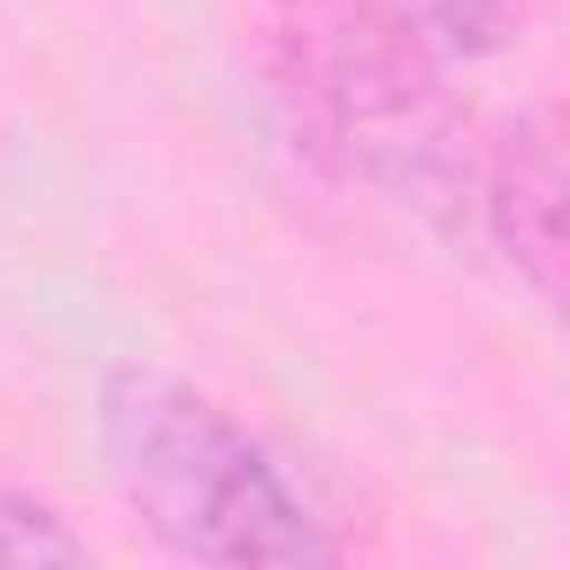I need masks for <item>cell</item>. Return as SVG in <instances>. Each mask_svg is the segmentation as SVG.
Returning <instances> with one entry per match:
<instances>
[{"instance_id":"2","label":"cell","mask_w":570,"mask_h":570,"mask_svg":"<svg viewBox=\"0 0 570 570\" xmlns=\"http://www.w3.org/2000/svg\"><path fill=\"white\" fill-rule=\"evenodd\" d=\"M275 81L323 161L430 222L436 235L476 228V148L456 101L383 0H282Z\"/></svg>"},{"instance_id":"4","label":"cell","mask_w":570,"mask_h":570,"mask_svg":"<svg viewBox=\"0 0 570 570\" xmlns=\"http://www.w3.org/2000/svg\"><path fill=\"white\" fill-rule=\"evenodd\" d=\"M530 0H383V14L436 61H490L517 41Z\"/></svg>"},{"instance_id":"5","label":"cell","mask_w":570,"mask_h":570,"mask_svg":"<svg viewBox=\"0 0 570 570\" xmlns=\"http://www.w3.org/2000/svg\"><path fill=\"white\" fill-rule=\"evenodd\" d=\"M0 563H95V543L61 517L48 510L41 497H21V490H0Z\"/></svg>"},{"instance_id":"1","label":"cell","mask_w":570,"mask_h":570,"mask_svg":"<svg viewBox=\"0 0 570 570\" xmlns=\"http://www.w3.org/2000/svg\"><path fill=\"white\" fill-rule=\"evenodd\" d=\"M95 436L121 503L188 563H336L343 537L303 476L208 390L121 363L95 396Z\"/></svg>"},{"instance_id":"3","label":"cell","mask_w":570,"mask_h":570,"mask_svg":"<svg viewBox=\"0 0 570 570\" xmlns=\"http://www.w3.org/2000/svg\"><path fill=\"white\" fill-rule=\"evenodd\" d=\"M476 235L537 303L563 296V128L557 108H523L476 155Z\"/></svg>"}]
</instances>
